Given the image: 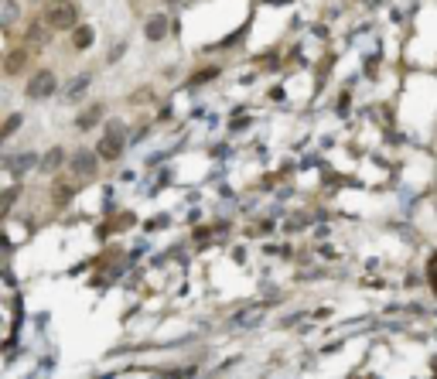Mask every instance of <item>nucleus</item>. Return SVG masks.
I'll use <instances>...</instances> for the list:
<instances>
[{"instance_id":"9b49d317","label":"nucleus","mask_w":437,"mask_h":379,"mask_svg":"<svg viewBox=\"0 0 437 379\" xmlns=\"http://www.w3.org/2000/svg\"><path fill=\"white\" fill-rule=\"evenodd\" d=\"M14 202H17V188H3V191H0V219L14 208Z\"/></svg>"},{"instance_id":"a211bd4d","label":"nucleus","mask_w":437,"mask_h":379,"mask_svg":"<svg viewBox=\"0 0 437 379\" xmlns=\"http://www.w3.org/2000/svg\"><path fill=\"white\" fill-rule=\"evenodd\" d=\"M168 3H171V7H178V3H184V0H168Z\"/></svg>"},{"instance_id":"dca6fc26","label":"nucleus","mask_w":437,"mask_h":379,"mask_svg":"<svg viewBox=\"0 0 437 379\" xmlns=\"http://www.w3.org/2000/svg\"><path fill=\"white\" fill-rule=\"evenodd\" d=\"M427 277H431V284L437 287V253L431 257V263H427Z\"/></svg>"},{"instance_id":"9d476101","label":"nucleus","mask_w":437,"mask_h":379,"mask_svg":"<svg viewBox=\"0 0 437 379\" xmlns=\"http://www.w3.org/2000/svg\"><path fill=\"white\" fill-rule=\"evenodd\" d=\"M17 3L14 0H0V28H10L14 21H17Z\"/></svg>"},{"instance_id":"ddd939ff","label":"nucleus","mask_w":437,"mask_h":379,"mask_svg":"<svg viewBox=\"0 0 437 379\" xmlns=\"http://www.w3.org/2000/svg\"><path fill=\"white\" fill-rule=\"evenodd\" d=\"M21 123H24V116H21V113H14V116H10V120H7V123L0 127V144H3V140H7V137H10V133H14L17 127H21Z\"/></svg>"},{"instance_id":"4468645a","label":"nucleus","mask_w":437,"mask_h":379,"mask_svg":"<svg viewBox=\"0 0 437 379\" xmlns=\"http://www.w3.org/2000/svg\"><path fill=\"white\" fill-rule=\"evenodd\" d=\"M92 45V28H76V48H89Z\"/></svg>"},{"instance_id":"39448f33","label":"nucleus","mask_w":437,"mask_h":379,"mask_svg":"<svg viewBox=\"0 0 437 379\" xmlns=\"http://www.w3.org/2000/svg\"><path fill=\"white\" fill-rule=\"evenodd\" d=\"M144 34H147V41H161V38H168V17H164V14H151L147 24H144Z\"/></svg>"},{"instance_id":"20e7f679","label":"nucleus","mask_w":437,"mask_h":379,"mask_svg":"<svg viewBox=\"0 0 437 379\" xmlns=\"http://www.w3.org/2000/svg\"><path fill=\"white\" fill-rule=\"evenodd\" d=\"M38 164V158L31 154V151H24V154H10V158H3V168L14 175V178H21V175H28L31 168Z\"/></svg>"},{"instance_id":"f3484780","label":"nucleus","mask_w":437,"mask_h":379,"mask_svg":"<svg viewBox=\"0 0 437 379\" xmlns=\"http://www.w3.org/2000/svg\"><path fill=\"white\" fill-rule=\"evenodd\" d=\"M301 222H304V215H290V219H287V229H304Z\"/></svg>"},{"instance_id":"6e6552de","label":"nucleus","mask_w":437,"mask_h":379,"mask_svg":"<svg viewBox=\"0 0 437 379\" xmlns=\"http://www.w3.org/2000/svg\"><path fill=\"white\" fill-rule=\"evenodd\" d=\"M72 171L76 175H92L96 171V154L92 151H76L72 154Z\"/></svg>"},{"instance_id":"1a4fd4ad","label":"nucleus","mask_w":437,"mask_h":379,"mask_svg":"<svg viewBox=\"0 0 437 379\" xmlns=\"http://www.w3.org/2000/svg\"><path fill=\"white\" fill-rule=\"evenodd\" d=\"M62 161H65V151H62V147H52V151L41 158V171H58Z\"/></svg>"},{"instance_id":"f8f14e48","label":"nucleus","mask_w":437,"mask_h":379,"mask_svg":"<svg viewBox=\"0 0 437 379\" xmlns=\"http://www.w3.org/2000/svg\"><path fill=\"white\" fill-rule=\"evenodd\" d=\"M99 116H103V109H99V106H89L86 113L79 116V127H83V130H89V127H96V123H99Z\"/></svg>"},{"instance_id":"2eb2a0df","label":"nucleus","mask_w":437,"mask_h":379,"mask_svg":"<svg viewBox=\"0 0 437 379\" xmlns=\"http://www.w3.org/2000/svg\"><path fill=\"white\" fill-rule=\"evenodd\" d=\"M3 69H7V72H10V76H17V72H21V69H24V55H21V52H14V55H10V58H7V65H3Z\"/></svg>"},{"instance_id":"f257e3e1","label":"nucleus","mask_w":437,"mask_h":379,"mask_svg":"<svg viewBox=\"0 0 437 379\" xmlns=\"http://www.w3.org/2000/svg\"><path fill=\"white\" fill-rule=\"evenodd\" d=\"M123 147H127V127H123L120 120H113V123L106 127L103 140H99V158H106V161H116V158L123 154Z\"/></svg>"},{"instance_id":"0eeeda50","label":"nucleus","mask_w":437,"mask_h":379,"mask_svg":"<svg viewBox=\"0 0 437 379\" xmlns=\"http://www.w3.org/2000/svg\"><path fill=\"white\" fill-rule=\"evenodd\" d=\"M263 318H266V307H246V311H239V314L233 318V325H236V328H257Z\"/></svg>"},{"instance_id":"f03ea898","label":"nucleus","mask_w":437,"mask_h":379,"mask_svg":"<svg viewBox=\"0 0 437 379\" xmlns=\"http://www.w3.org/2000/svg\"><path fill=\"white\" fill-rule=\"evenodd\" d=\"M76 17H79V10L72 3H65V0H55V3L45 7V28L69 31V28H76Z\"/></svg>"},{"instance_id":"7ed1b4c3","label":"nucleus","mask_w":437,"mask_h":379,"mask_svg":"<svg viewBox=\"0 0 437 379\" xmlns=\"http://www.w3.org/2000/svg\"><path fill=\"white\" fill-rule=\"evenodd\" d=\"M55 89H58L55 76H52L48 69H41V72H34V76H31V83H28V99H48Z\"/></svg>"},{"instance_id":"423d86ee","label":"nucleus","mask_w":437,"mask_h":379,"mask_svg":"<svg viewBox=\"0 0 437 379\" xmlns=\"http://www.w3.org/2000/svg\"><path fill=\"white\" fill-rule=\"evenodd\" d=\"M89 83H92V76H89V72L76 76V79H69V86H65V102H79V99L89 93Z\"/></svg>"}]
</instances>
